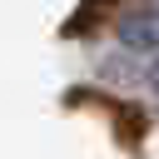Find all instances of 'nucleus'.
<instances>
[{
	"label": "nucleus",
	"instance_id": "f257e3e1",
	"mask_svg": "<svg viewBox=\"0 0 159 159\" xmlns=\"http://www.w3.org/2000/svg\"><path fill=\"white\" fill-rule=\"evenodd\" d=\"M114 40L124 55H159V5H134L119 15Z\"/></svg>",
	"mask_w": 159,
	"mask_h": 159
},
{
	"label": "nucleus",
	"instance_id": "f03ea898",
	"mask_svg": "<svg viewBox=\"0 0 159 159\" xmlns=\"http://www.w3.org/2000/svg\"><path fill=\"white\" fill-rule=\"evenodd\" d=\"M149 84L159 89V55H154V65H149Z\"/></svg>",
	"mask_w": 159,
	"mask_h": 159
},
{
	"label": "nucleus",
	"instance_id": "7ed1b4c3",
	"mask_svg": "<svg viewBox=\"0 0 159 159\" xmlns=\"http://www.w3.org/2000/svg\"><path fill=\"white\" fill-rule=\"evenodd\" d=\"M89 5H119V0H89Z\"/></svg>",
	"mask_w": 159,
	"mask_h": 159
}]
</instances>
